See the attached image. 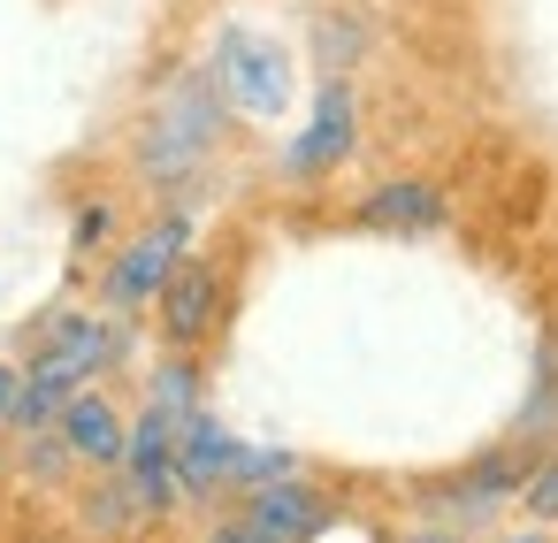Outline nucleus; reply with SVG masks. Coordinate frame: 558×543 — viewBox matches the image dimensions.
Returning <instances> with one entry per match:
<instances>
[{
	"instance_id": "obj_1",
	"label": "nucleus",
	"mask_w": 558,
	"mask_h": 543,
	"mask_svg": "<svg viewBox=\"0 0 558 543\" xmlns=\"http://www.w3.org/2000/svg\"><path fill=\"white\" fill-rule=\"evenodd\" d=\"M230 138H238V116H230V100L215 93V77H207V62H177L161 85H154V100L138 108V131H131V177L154 192V200H207V184H215V161L230 154Z\"/></svg>"
},
{
	"instance_id": "obj_2",
	"label": "nucleus",
	"mask_w": 558,
	"mask_h": 543,
	"mask_svg": "<svg viewBox=\"0 0 558 543\" xmlns=\"http://www.w3.org/2000/svg\"><path fill=\"white\" fill-rule=\"evenodd\" d=\"M199 62H207V77L238 123H283L299 108V55L268 24H215Z\"/></svg>"
},
{
	"instance_id": "obj_3",
	"label": "nucleus",
	"mask_w": 558,
	"mask_h": 543,
	"mask_svg": "<svg viewBox=\"0 0 558 543\" xmlns=\"http://www.w3.org/2000/svg\"><path fill=\"white\" fill-rule=\"evenodd\" d=\"M199 245V207L192 200H161L154 207V222H138V230H123L108 253H100V276H93V306H108V314H123V322H138L154 299H161V283H169V268L184 261Z\"/></svg>"
},
{
	"instance_id": "obj_4",
	"label": "nucleus",
	"mask_w": 558,
	"mask_h": 543,
	"mask_svg": "<svg viewBox=\"0 0 558 543\" xmlns=\"http://www.w3.org/2000/svg\"><path fill=\"white\" fill-rule=\"evenodd\" d=\"M352 154H360V85L352 77H322L314 100L299 108V131L276 154V184L283 192H314L337 169H352Z\"/></svg>"
},
{
	"instance_id": "obj_5",
	"label": "nucleus",
	"mask_w": 558,
	"mask_h": 543,
	"mask_svg": "<svg viewBox=\"0 0 558 543\" xmlns=\"http://www.w3.org/2000/svg\"><path fill=\"white\" fill-rule=\"evenodd\" d=\"M520 474H527V444H489V451H474L466 467H451V474H436L428 490H421V505H428V520H451V528H466V535H482L512 497H520Z\"/></svg>"
},
{
	"instance_id": "obj_6",
	"label": "nucleus",
	"mask_w": 558,
	"mask_h": 543,
	"mask_svg": "<svg viewBox=\"0 0 558 543\" xmlns=\"http://www.w3.org/2000/svg\"><path fill=\"white\" fill-rule=\"evenodd\" d=\"M146 314H154V329H161L169 352H207L215 329H222V314H230V268L192 245V253L169 268V283H161V299H154Z\"/></svg>"
},
{
	"instance_id": "obj_7",
	"label": "nucleus",
	"mask_w": 558,
	"mask_h": 543,
	"mask_svg": "<svg viewBox=\"0 0 558 543\" xmlns=\"http://www.w3.org/2000/svg\"><path fill=\"white\" fill-rule=\"evenodd\" d=\"M116 474H123V490L138 497L146 520L184 512V490H177V413H161V406L138 398V406H131V436H123Z\"/></svg>"
},
{
	"instance_id": "obj_8",
	"label": "nucleus",
	"mask_w": 558,
	"mask_h": 543,
	"mask_svg": "<svg viewBox=\"0 0 558 543\" xmlns=\"http://www.w3.org/2000/svg\"><path fill=\"white\" fill-rule=\"evenodd\" d=\"M230 512L245 520L253 543H322L337 528V505L322 497L314 474H283V482H260L245 497H230Z\"/></svg>"
},
{
	"instance_id": "obj_9",
	"label": "nucleus",
	"mask_w": 558,
	"mask_h": 543,
	"mask_svg": "<svg viewBox=\"0 0 558 543\" xmlns=\"http://www.w3.org/2000/svg\"><path fill=\"white\" fill-rule=\"evenodd\" d=\"M352 230H375V238H436V230H451V200L428 177H383V184H367L352 200Z\"/></svg>"
},
{
	"instance_id": "obj_10",
	"label": "nucleus",
	"mask_w": 558,
	"mask_h": 543,
	"mask_svg": "<svg viewBox=\"0 0 558 543\" xmlns=\"http://www.w3.org/2000/svg\"><path fill=\"white\" fill-rule=\"evenodd\" d=\"M54 436L70 444V459H77L85 474H108V467L123 459L131 413H123V398H116L108 383H85V390H70V398L54 406Z\"/></svg>"
},
{
	"instance_id": "obj_11",
	"label": "nucleus",
	"mask_w": 558,
	"mask_h": 543,
	"mask_svg": "<svg viewBox=\"0 0 558 543\" xmlns=\"http://www.w3.org/2000/svg\"><path fill=\"white\" fill-rule=\"evenodd\" d=\"M230 459H238V436L215 406H192L177 421V490L184 505H230Z\"/></svg>"
},
{
	"instance_id": "obj_12",
	"label": "nucleus",
	"mask_w": 558,
	"mask_h": 543,
	"mask_svg": "<svg viewBox=\"0 0 558 543\" xmlns=\"http://www.w3.org/2000/svg\"><path fill=\"white\" fill-rule=\"evenodd\" d=\"M138 398L146 406H161V413H192V406H207V367H199V352H161L146 375H138Z\"/></svg>"
},
{
	"instance_id": "obj_13",
	"label": "nucleus",
	"mask_w": 558,
	"mask_h": 543,
	"mask_svg": "<svg viewBox=\"0 0 558 543\" xmlns=\"http://www.w3.org/2000/svg\"><path fill=\"white\" fill-rule=\"evenodd\" d=\"M306 39H314V70H322V77H352L375 32H367V16H360V9H322Z\"/></svg>"
},
{
	"instance_id": "obj_14",
	"label": "nucleus",
	"mask_w": 558,
	"mask_h": 543,
	"mask_svg": "<svg viewBox=\"0 0 558 543\" xmlns=\"http://www.w3.org/2000/svg\"><path fill=\"white\" fill-rule=\"evenodd\" d=\"M85 528L93 535H131V528H154L146 512H138V497L123 490V474L108 467V474H93V497H85Z\"/></svg>"
},
{
	"instance_id": "obj_15",
	"label": "nucleus",
	"mask_w": 558,
	"mask_h": 543,
	"mask_svg": "<svg viewBox=\"0 0 558 543\" xmlns=\"http://www.w3.org/2000/svg\"><path fill=\"white\" fill-rule=\"evenodd\" d=\"M283 474H306V459H299V451H283V444H245V436H238L230 497H245V490H260V482H283Z\"/></svg>"
},
{
	"instance_id": "obj_16",
	"label": "nucleus",
	"mask_w": 558,
	"mask_h": 543,
	"mask_svg": "<svg viewBox=\"0 0 558 543\" xmlns=\"http://www.w3.org/2000/svg\"><path fill=\"white\" fill-rule=\"evenodd\" d=\"M527 520L558 528V444L550 451H527V474H520V497H512Z\"/></svg>"
},
{
	"instance_id": "obj_17",
	"label": "nucleus",
	"mask_w": 558,
	"mask_h": 543,
	"mask_svg": "<svg viewBox=\"0 0 558 543\" xmlns=\"http://www.w3.org/2000/svg\"><path fill=\"white\" fill-rule=\"evenodd\" d=\"M116 238H123V215H116V200H85V207L70 215V245H77V253H93V261H100Z\"/></svg>"
},
{
	"instance_id": "obj_18",
	"label": "nucleus",
	"mask_w": 558,
	"mask_h": 543,
	"mask_svg": "<svg viewBox=\"0 0 558 543\" xmlns=\"http://www.w3.org/2000/svg\"><path fill=\"white\" fill-rule=\"evenodd\" d=\"M16 390H24V360H0V444L16 429Z\"/></svg>"
},
{
	"instance_id": "obj_19",
	"label": "nucleus",
	"mask_w": 558,
	"mask_h": 543,
	"mask_svg": "<svg viewBox=\"0 0 558 543\" xmlns=\"http://www.w3.org/2000/svg\"><path fill=\"white\" fill-rule=\"evenodd\" d=\"M398 543H474L466 528H451V520H421V528H405Z\"/></svg>"
},
{
	"instance_id": "obj_20",
	"label": "nucleus",
	"mask_w": 558,
	"mask_h": 543,
	"mask_svg": "<svg viewBox=\"0 0 558 543\" xmlns=\"http://www.w3.org/2000/svg\"><path fill=\"white\" fill-rule=\"evenodd\" d=\"M489 543H558V535H550V528H543V520H520V528H497V535H489Z\"/></svg>"
},
{
	"instance_id": "obj_21",
	"label": "nucleus",
	"mask_w": 558,
	"mask_h": 543,
	"mask_svg": "<svg viewBox=\"0 0 558 543\" xmlns=\"http://www.w3.org/2000/svg\"><path fill=\"white\" fill-rule=\"evenodd\" d=\"M199 543H253V535H245V520H238V512H222V520H207V535H199Z\"/></svg>"
}]
</instances>
